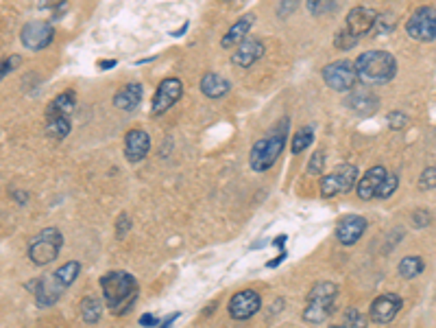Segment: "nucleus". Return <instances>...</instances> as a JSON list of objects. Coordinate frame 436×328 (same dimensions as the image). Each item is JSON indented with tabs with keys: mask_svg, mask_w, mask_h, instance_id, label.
I'll return each mask as SVG.
<instances>
[{
	"mask_svg": "<svg viewBox=\"0 0 436 328\" xmlns=\"http://www.w3.org/2000/svg\"><path fill=\"white\" fill-rule=\"evenodd\" d=\"M201 92L207 97V99H221L229 92V81L221 75H214V73H207L203 75L201 79Z\"/></svg>",
	"mask_w": 436,
	"mask_h": 328,
	"instance_id": "nucleus-21",
	"label": "nucleus"
},
{
	"mask_svg": "<svg viewBox=\"0 0 436 328\" xmlns=\"http://www.w3.org/2000/svg\"><path fill=\"white\" fill-rule=\"evenodd\" d=\"M336 295H338V287L334 283H329V280L317 283L308 293L303 320L310 322V324H323L334 311Z\"/></svg>",
	"mask_w": 436,
	"mask_h": 328,
	"instance_id": "nucleus-4",
	"label": "nucleus"
},
{
	"mask_svg": "<svg viewBox=\"0 0 436 328\" xmlns=\"http://www.w3.org/2000/svg\"><path fill=\"white\" fill-rule=\"evenodd\" d=\"M53 37H55V29L53 25H48V22H29V25H24L20 31L22 44L31 51L46 49V46L53 42Z\"/></svg>",
	"mask_w": 436,
	"mask_h": 328,
	"instance_id": "nucleus-8",
	"label": "nucleus"
},
{
	"mask_svg": "<svg viewBox=\"0 0 436 328\" xmlns=\"http://www.w3.org/2000/svg\"><path fill=\"white\" fill-rule=\"evenodd\" d=\"M149 149H151V138H149V134L144 131V129H131L125 136V158L131 164H135V162L147 158Z\"/></svg>",
	"mask_w": 436,
	"mask_h": 328,
	"instance_id": "nucleus-14",
	"label": "nucleus"
},
{
	"mask_svg": "<svg viewBox=\"0 0 436 328\" xmlns=\"http://www.w3.org/2000/svg\"><path fill=\"white\" fill-rule=\"evenodd\" d=\"M356 42H358V37H356V35H351V33H349L347 29L338 31V33H336V37H334L336 49H343V51H349V49H353V46H356Z\"/></svg>",
	"mask_w": 436,
	"mask_h": 328,
	"instance_id": "nucleus-32",
	"label": "nucleus"
},
{
	"mask_svg": "<svg viewBox=\"0 0 436 328\" xmlns=\"http://www.w3.org/2000/svg\"><path fill=\"white\" fill-rule=\"evenodd\" d=\"M183 95V83L177 79V77H171V79H164L157 90H155V97H153V114H164L166 110H171Z\"/></svg>",
	"mask_w": 436,
	"mask_h": 328,
	"instance_id": "nucleus-9",
	"label": "nucleus"
},
{
	"mask_svg": "<svg viewBox=\"0 0 436 328\" xmlns=\"http://www.w3.org/2000/svg\"><path fill=\"white\" fill-rule=\"evenodd\" d=\"M37 285L40 287H35V280H33V283H29V289L37 298V307H53V304L59 300V295L66 291L53 276H48L44 280H37Z\"/></svg>",
	"mask_w": 436,
	"mask_h": 328,
	"instance_id": "nucleus-15",
	"label": "nucleus"
},
{
	"mask_svg": "<svg viewBox=\"0 0 436 328\" xmlns=\"http://www.w3.org/2000/svg\"><path fill=\"white\" fill-rule=\"evenodd\" d=\"M406 33L417 42L436 40V7H419L406 22Z\"/></svg>",
	"mask_w": 436,
	"mask_h": 328,
	"instance_id": "nucleus-6",
	"label": "nucleus"
},
{
	"mask_svg": "<svg viewBox=\"0 0 436 328\" xmlns=\"http://www.w3.org/2000/svg\"><path fill=\"white\" fill-rule=\"evenodd\" d=\"M20 66V57L18 55H11V57H5V59H0V79L7 77L11 70H16Z\"/></svg>",
	"mask_w": 436,
	"mask_h": 328,
	"instance_id": "nucleus-38",
	"label": "nucleus"
},
{
	"mask_svg": "<svg viewBox=\"0 0 436 328\" xmlns=\"http://www.w3.org/2000/svg\"><path fill=\"white\" fill-rule=\"evenodd\" d=\"M116 64H118L116 59H109V62H101V64H99V68H101V70H107V68H114Z\"/></svg>",
	"mask_w": 436,
	"mask_h": 328,
	"instance_id": "nucleus-45",
	"label": "nucleus"
},
{
	"mask_svg": "<svg viewBox=\"0 0 436 328\" xmlns=\"http://www.w3.org/2000/svg\"><path fill=\"white\" fill-rule=\"evenodd\" d=\"M386 123H389V127H391V129L401 131V129H406V125L410 123V119H408V116H406L404 112L395 110V112H391V114H389V119H386Z\"/></svg>",
	"mask_w": 436,
	"mask_h": 328,
	"instance_id": "nucleus-34",
	"label": "nucleus"
},
{
	"mask_svg": "<svg viewBox=\"0 0 436 328\" xmlns=\"http://www.w3.org/2000/svg\"><path fill=\"white\" fill-rule=\"evenodd\" d=\"M329 328H367V317L356 309H349L341 324L329 326Z\"/></svg>",
	"mask_w": 436,
	"mask_h": 328,
	"instance_id": "nucleus-28",
	"label": "nucleus"
},
{
	"mask_svg": "<svg viewBox=\"0 0 436 328\" xmlns=\"http://www.w3.org/2000/svg\"><path fill=\"white\" fill-rule=\"evenodd\" d=\"M253 22H255L253 13H247V16H242L240 20H236V25L223 35V42H221L223 49H231V46H236V44H240L242 40H245Z\"/></svg>",
	"mask_w": 436,
	"mask_h": 328,
	"instance_id": "nucleus-19",
	"label": "nucleus"
},
{
	"mask_svg": "<svg viewBox=\"0 0 436 328\" xmlns=\"http://www.w3.org/2000/svg\"><path fill=\"white\" fill-rule=\"evenodd\" d=\"M260 307H262L260 293L253 289H245V291H238L229 300V315L234 320H249L260 311Z\"/></svg>",
	"mask_w": 436,
	"mask_h": 328,
	"instance_id": "nucleus-11",
	"label": "nucleus"
},
{
	"mask_svg": "<svg viewBox=\"0 0 436 328\" xmlns=\"http://www.w3.org/2000/svg\"><path fill=\"white\" fill-rule=\"evenodd\" d=\"M61 245H63V234L57 228H46L31 239L29 259H31V263H35L40 267L51 265L59 256Z\"/></svg>",
	"mask_w": 436,
	"mask_h": 328,
	"instance_id": "nucleus-5",
	"label": "nucleus"
},
{
	"mask_svg": "<svg viewBox=\"0 0 436 328\" xmlns=\"http://www.w3.org/2000/svg\"><path fill=\"white\" fill-rule=\"evenodd\" d=\"M297 7H299V0H281V3H279V16L286 18V16L293 13Z\"/></svg>",
	"mask_w": 436,
	"mask_h": 328,
	"instance_id": "nucleus-40",
	"label": "nucleus"
},
{
	"mask_svg": "<svg viewBox=\"0 0 436 328\" xmlns=\"http://www.w3.org/2000/svg\"><path fill=\"white\" fill-rule=\"evenodd\" d=\"M79 274H81V263H77V261H68L66 265H61V267L53 274V278L57 280V283H59L63 289H68V287L77 280Z\"/></svg>",
	"mask_w": 436,
	"mask_h": 328,
	"instance_id": "nucleus-26",
	"label": "nucleus"
},
{
	"mask_svg": "<svg viewBox=\"0 0 436 328\" xmlns=\"http://www.w3.org/2000/svg\"><path fill=\"white\" fill-rule=\"evenodd\" d=\"M401 307H404V300L397 293H384V295H380L371 302L369 317L375 324H389L397 317Z\"/></svg>",
	"mask_w": 436,
	"mask_h": 328,
	"instance_id": "nucleus-10",
	"label": "nucleus"
},
{
	"mask_svg": "<svg viewBox=\"0 0 436 328\" xmlns=\"http://www.w3.org/2000/svg\"><path fill=\"white\" fill-rule=\"evenodd\" d=\"M140 326H144V328H155L157 326V317L155 315H142L140 317Z\"/></svg>",
	"mask_w": 436,
	"mask_h": 328,
	"instance_id": "nucleus-42",
	"label": "nucleus"
},
{
	"mask_svg": "<svg viewBox=\"0 0 436 328\" xmlns=\"http://www.w3.org/2000/svg\"><path fill=\"white\" fill-rule=\"evenodd\" d=\"M75 105H77L75 92L66 90V92H61L59 97H55L51 103H48L46 116H66V119H70V114L75 112Z\"/></svg>",
	"mask_w": 436,
	"mask_h": 328,
	"instance_id": "nucleus-20",
	"label": "nucleus"
},
{
	"mask_svg": "<svg viewBox=\"0 0 436 328\" xmlns=\"http://www.w3.org/2000/svg\"><path fill=\"white\" fill-rule=\"evenodd\" d=\"M140 101H142V86L135 83V81L123 86L114 97V105L118 110H123V112H133L140 105Z\"/></svg>",
	"mask_w": 436,
	"mask_h": 328,
	"instance_id": "nucleus-18",
	"label": "nucleus"
},
{
	"mask_svg": "<svg viewBox=\"0 0 436 328\" xmlns=\"http://www.w3.org/2000/svg\"><path fill=\"white\" fill-rule=\"evenodd\" d=\"M323 167H325V153H323V151H317V153L310 158L308 173H310V175H319V173H323Z\"/></svg>",
	"mask_w": 436,
	"mask_h": 328,
	"instance_id": "nucleus-36",
	"label": "nucleus"
},
{
	"mask_svg": "<svg viewBox=\"0 0 436 328\" xmlns=\"http://www.w3.org/2000/svg\"><path fill=\"white\" fill-rule=\"evenodd\" d=\"M367 230V219L360 215H349L336 226V239L343 245H353L362 239V234Z\"/></svg>",
	"mask_w": 436,
	"mask_h": 328,
	"instance_id": "nucleus-13",
	"label": "nucleus"
},
{
	"mask_svg": "<svg viewBox=\"0 0 436 328\" xmlns=\"http://www.w3.org/2000/svg\"><path fill=\"white\" fill-rule=\"evenodd\" d=\"M395 29V18L391 13H386V16H377L375 20V27H373V33L375 35H382V33H389Z\"/></svg>",
	"mask_w": 436,
	"mask_h": 328,
	"instance_id": "nucleus-33",
	"label": "nucleus"
},
{
	"mask_svg": "<svg viewBox=\"0 0 436 328\" xmlns=\"http://www.w3.org/2000/svg\"><path fill=\"white\" fill-rule=\"evenodd\" d=\"M347 105H349L356 114L369 116V114H373V112L377 110L380 101H377V97L371 95V92H356V95H351V97L347 99Z\"/></svg>",
	"mask_w": 436,
	"mask_h": 328,
	"instance_id": "nucleus-22",
	"label": "nucleus"
},
{
	"mask_svg": "<svg viewBox=\"0 0 436 328\" xmlns=\"http://www.w3.org/2000/svg\"><path fill=\"white\" fill-rule=\"evenodd\" d=\"M430 223V213H425V210H417V213L413 215V226L415 228H425Z\"/></svg>",
	"mask_w": 436,
	"mask_h": 328,
	"instance_id": "nucleus-41",
	"label": "nucleus"
},
{
	"mask_svg": "<svg viewBox=\"0 0 436 328\" xmlns=\"http://www.w3.org/2000/svg\"><path fill=\"white\" fill-rule=\"evenodd\" d=\"M384 177H386V169H384V167H373V169H369L365 175L358 180V184H356L358 197L365 199V201L373 199V197L377 195V189H380V184L384 182Z\"/></svg>",
	"mask_w": 436,
	"mask_h": 328,
	"instance_id": "nucleus-17",
	"label": "nucleus"
},
{
	"mask_svg": "<svg viewBox=\"0 0 436 328\" xmlns=\"http://www.w3.org/2000/svg\"><path fill=\"white\" fill-rule=\"evenodd\" d=\"M423 269H425V263H423V259H419V256H406V259H401L397 265V271L404 280H413V278L421 276Z\"/></svg>",
	"mask_w": 436,
	"mask_h": 328,
	"instance_id": "nucleus-24",
	"label": "nucleus"
},
{
	"mask_svg": "<svg viewBox=\"0 0 436 328\" xmlns=\"http://www.w3.org/2000/svg\"><path fill=\"white\" fill-rule=\"evenodd\" d=\"M419 189L421 191H432L436 189V167H428L421 177H419Z\"/></svg>",
	"mask_w": 436,
	"mask_h": 328,
	"instance_id": "nucleus-35",
	"label": "nucleus"
},
{
	"mask_svg": "<svg viewBox=\"0 0 436 328\" xmlns=\"http://www.w3.org/2000/svg\"><path fill=\"white\" fill-rule=\"evenodd\" d=\"M397 186H399L397 175H386L384 182L380 184V189H377V195H375V197H380V199H389V197L397 191Z\"/></svg>",
	"mask_w": 436,
	"mask_h": 328,
	"instance_id": "nucleus-31",
	"label": "nucleus"
},
{
	"mask_svg": "<svg viewBox=\"0 0 436 328\" xmlns=\"http://www.w3.org/2000/svg\"><path fill=\"white\" fill-rule=\"evenodd\" d=\"M37 3H40V7H42V9H55V7L63 5L66 0H37Z\"/></svg>",
	"mask_w": 436,
	"mask_h": 328,
	"instance_id": "nucleus-43",
	"label": "nucleus"
},
{
	"mask_svg": "<svg viewBox=\"0 0 436 328\" xmlns=\"http://www.w3.org/2000/svg\"><path fill=\"white\" fill-rule=\"evenodd\" d=\"M131 230V219L123 213L118 217V221H116V234H118V239H125V234Z\"/></svg>",
	"mask_w": 436,
	"mask_h": 328,
	"instance_id": "nucleus-39",
	"label": "nucleus"
},
{
	"mask_svg": "<svg viewBox=\"0 0 436 328\" xmlns=\"http://www.w3.org/2000/svg\"><path fill=\"white\" fill-rule=\"evenodd\" d=\"M290 125L288 119H281V123L275 127V131L269 138H262L253 145L251 153H249V164L253 171H269L273 164L277 162V158L281 156L284 147H286V127Z\"/></svg>",
	"mask_w": 436,
	"mask_h": 328,
	"instance_id": "nucleus-3",
	"label": "nucleus"
},
{
	"mask_svg": "<svg viewBox=\"0 0 436 328\" xmlns=\"http://www.w3.org/2000/svg\"><path fill=\"white\" fill-rule=\"evenodd\" d=\"M103 298L114 315H125L138 298V280L127 271H109L101 278Z\"/></svg>",
	"mask_w": 436,
	"mask_h": 328,
	"instance_id": "nucleus-1",
	"label": "nucleus"
},
{
	"mask_svg": "<svg viewBox=\"0 0 436 328\" xmlns=\"http://www.w3.org/2000/svg\"><path fill=\"white\" fill-rule=\"evenodd\" d=\"M375 20H377L375 9H371V7H353V9L347 13L345 29H347L351 35L362 37V35H367V33L373 31Z\"/></svg>",
	"mask_w": 436,
	"mask_h": 328,
	"instance_id": "nucleus-12",
	"label": "nucleus"
},
{
	"mask_svg": "<svg viewBox=\"0 0 436 328\" xmlns=\"http://www.w3.org/2000/svg\"><path fill=\"white\" fill-rule=\"evenodd\" d=\"M323 79L325 83L336 90V92H347L356 86L358 81V73H356V66L349 59H341V62H334L327 64L323 68Z\"/></svg>",
	"mask_w": 436,
	"mask_h": 328,
	"instance_id": "nucleus-7",
	"label": "nucleus"
},
{
	"mask_svg": "<svg viewBox=\"0 0 436 328\" xmlns=\"http://www.w3.org/2000/svg\"><path fill=\"white\" fill-rule=\"evenodd\" d=\"M264 55V44L260 40H242L238 44L236 53L231 55V62L236 66H242V68H249L253 66L260 57Z\"/></svg>",
	"mask_w": 436,
	"mask_h": 328,
	"instance_id": "nucleus-16",
	"label": "nucleus"
},
{
	"mask_svg": "<svg viewBox=\"0 0 436 328\" xmlns=\"http://www.w3.org/2000/svg\"><path fill=\"white\" fill-rule=\"evenodd\" d=\"M46 134L55 140H63L70 134V119H66V116H46Z\"/></svg>",
	"mask_w": 436,
	"mask_h": 328,
	"instance_id": "nucleus-25",
	"label": "nucleus"
},
{
	"mask_svg": "<svg viewBox=\"0 0 436 328\" xmlns=\"http://www.w3.org/2000/svg\"><path fill=\"white\" fill-rule=\"evenodd\" d=\"M177 317H179V313H173V315H168V317H166V320H162V324H157L155 328H171V326H173V322H175Z\"/></svg>",
	"mask_w": 436,
	"mask_h": 328,
	"instance_id": "nucleus-44",
	"label": "nucleus"
},
{
	"mask_svg": "<svg viewBox=\"0 0 436 328\" xmlns=\"http://www.w3.org/2000/svg\"><path fill=\"white\" fill-rule=\"evenodd\" d=\"M312 140H314V129H312V127L299 129V131L293 136V153H301L305 147L312 145Z\"/></svg>",
	"mask_w": 436,
	"mask_h": 328,
	"instance_id": "nucleus-29",
	"label": "nucleus"
},
{
	"mask_svg": "<svg viewBox=\"0 0 436 328\" xmlns=\"http://www.w3.org/2000/svg\"><path fill=\"white\" fill-rule=\"evenodd\" d=\"M336 180L338 186H341V193H349L358 184V167H353V164H341V169L336 171Z\"/></svg>",
	"mask_w": 436,
	"mask_h": 328,
	"instance_id": "nucleus-27",
	"label": "nucleus"
},
{
	"mask_svg": "<svg viewBox=\"0 0 436 328\" xmlns=\"http://www.w3.org/2000/svg\"><path fill=\"white\" fill-rule=\"evenodd\" d=\"M103 315V302L96 295H85L81 300V317L85 324H96Z\"/></svg>",
	"mask_w": 436,
	"mask_h": 328,
	"instance_id": "nucleus-23",
	"label": "nucleus"
},
{
	"mask_svg": "<svg viewBox=\"0 0 436 328\" xmlns=\"http://www.w3.org/2000/svg\"><path fill=\"white\" fill-rule=\"evenodd\" d=\"M338 193H341V186H338V180H336V173H329L321 180V195L325 199L329 197H336Z\"/></svg>",
	"mask_w": 436,
	"mask_h": 328,
	"instance_id": "nucleus-30",
	"label": "nucleus"
},
{
	"mask_svg": "<svg viewBox=\"0 0 436 328\" xmlns=\"http://www.w3.org/2000/svg\"><path fill=\"white\" fill-rule=\"evenodd\" d=\"M336 5V0H308V9L312 13H323V11H332Z\"/></svg>",
	"mask_w": 436,
	"mask_h": 328,
	"instance_id": "nucleus-37",
	"label": "nucleus"
},
{
	"mask_svg": "<svg viewBox=\"0 0 436 328\" xmlns=\"http://www.w3.org/2000/svg\"><path fill=\"white\" fill-rule=\"evenodd\" d=\"M358 79L365 83H389L397 73V62L386 51H367L356 59Z\"/></svg>",
	"mask_w": 436,
	"mask_h": 328,
	"instance_id": "nucleus-2",
	"label": "nucleus"
}]
</instances>
